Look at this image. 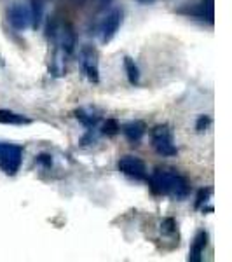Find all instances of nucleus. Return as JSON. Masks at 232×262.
I'll return each mask as SVG.
<instances>
[{"label": "nucleus", "instance_id": "f257e3e1", "mask_svg": "<svg viewBox=\"0 0 232 262\" xmlns=\"http://www.w3.org/2000/svg\"><path fill=\"white\" fill-rule=\"evenodd\" d=\"M150 189L155 194L173 196L176 200H185L189 196V192H191V185H189L185 177L170 170H161V168H157L152 173Z\"/></svg>", "mask_w": 232, "mask_h": 262}, {"label": "nucleus", "instance_id": "f03ea898", "mask_svg": "<svg viewBox=\"0 0 232 262\" xmlns=\"http://www.w3.org/2000/svg\"><path fill=\"white\" fill-rule=\"evenodd\" d=\"M152 147L163 158H173L178 154L175 142H173V133L168 124H159L152 129Z\"/></svg>", "mask_w": 232, "mask_h": 262}, {"label": "nucleus", "instance_id": "7ed1b4c3", "mask_svg": "<svg viewBox=\"0 0 232 262\" xmlns=\"http://www.w3.org/2000/svg\"><path fill=\"white\" fill-rule=\"evenodd\" d=\"M23 161V147L14 143H0V170L6 175H16Z\"/></svg>", "mask_w": 232, "mask_h": 262}, {"label": "nucleus", "instance_id": "20e7f679", "mask_svg": "<svg viewBox=\"0 0 232 262\" xmlns=\"http://www.w3.org/2000/svg\"><path fill=\"white\" fill-rule=\"evenodd\" d=\"M81 67L82 72L86 74L87 81L92 84L100 82V67H98V51H96L92 46L86 44L82 46L81 49Z\"/></svg>", "mask_w": 232, "mask_h": 262}, {"label": "nucleus", "instance_id": "39448f33", "mask_svg": "<svg viewBox=\"0 0 232 262\" xmlns=\"http://www.w3.org/2000/svg\"><path fill=\"white\" fill-rule=\"evenodd\" d=\"M6 16H7V21L14 30H27L30 27V21H32V16H30V7L25 6V4H12V6L7 7L6 11Z\"/></svg>", "mask_w": 232, "mask_h": 262}, {"label": "nucleus", "instance_id": "423d86ee", "mask_svg": "<svg viewBox=\"0 0 232 262\" xmlns=\"http://www.w3.org/2000/svg\"><path fill=\"white\" fill-rule=\"evenodd\" d=\"M121 25H122V9L115 7V9H112L107 16H105L100 25L101 42H103V44H108V42L115 37V33L119 32Z\"/></svg>", "mask_w": 232, "mask_h": 262}, {"label": "nucleus", "instance_id": "0eeeda50", "mask_svg": "<svg viewBox=\"0 0 232 262\" xmlns=\"http://www.w3.org/2000/svg\"><path fill=\"white\" fill-rule=\"evenodd\" d=\"M117 166H119V171H122L126 177H129V179H134V180L147 179L145 163H143L140 158H136V156H124V158L119 159Z\"/></svg>", "mask_w": 232, "mask_h": 262}, {"label": "nucleus", "instance_id": "6e6552de", "mask_svg": "<svg viewBox=\"0 0 232 262\" xmlns=\"http://www.w3.org/2000/svg\"><path fill=\"white\" fill-rule=\"evenodd\" d=\"M178 12L192 16V18L208 19L210 23H213V0H206V2H202V4H197V6L183 7V9H178Z\"/></svg>", "mask_w": 232, "mask_h": 262}, {"label": "nucleus", "instance_id": "1a4fd4ad", "mask_svg": "<svg viewBox=\"0 0 232 262\" xmlns=\"http://www.w3.org/2000/svg\"><path fill=\"white\" fill-rule=\"evenodd\" d=\"M208 232L204 229L197 231L196 238L192 242V247H191V252H189V260L191 262H201L202 260V253H204L206 247H208Z\"/></svg>", "mask_w": 232, "mask_h": 262}, {"label": "nucleus", "instance_id": "9d476101", "mask_svg": "<svg viewBox=\"0 0 232 262\" xmlns=\"http://www.w3.org/2000/svg\"><path fill=\"white\" fill-rule=\"evenodd\" d=\"M145 129H147L145 122H142V121H131L122 126V133H124V137L131 143L142 142V138L145 137Z\"/></svg>", "mask_w": 232, "mask_h": 262}, {"label": "nucleus", "instance_id": "9b49d317", "mask_svg": "<svg viewBox=\"0 0 232 262\" xmlns=\"http://www.w3.org/2000/svg\"><path fill=\"white\" fill-rule=\"evenodd\" d=\"M30 119L21 114H16L12 111H0V124H12V126H23L30 124Z\"/></svg>", "mask_w": 232, "mask_h": 262}, {"label": "nucleus", "instance_id": "f8f14e48", "mask_svg": "<svg viewBox=\"0 0 232 262\" xmlns=\"http://www.w3.org/2000/svg\"><path fill=\"white\" fill-rule=\"evenodd\" d=\"M124 70H126V75H128L129 84L136 86V84L140 82V69H138V65L134 63L133 58H129V56L124 58Z\"/></svg>", "mask_w": 232, "mask_h": 262}, {"label": "nucleus", "instance_id": "ddd939ff", "mask_svg": "<svg viewBox=\"0 0 232 262\" xmlns=\"http://www.w3.org/2000/svg\"><path fill=\"white\" fill-rule=\"evenodd\" d=\"M30 16H32L30 25L37 30L42 23V18H44V0H32Z\"/></svg>", "mask_w": 232, "mask_h": 262}, {"label": "nucleus", "instance_id": "4468645a", "mask_svg": "<svg viewBox=\"0 0 232 262\" xmlns=\"http://www.w3.org/2000/svg\"><path fill=\"white\" fill-rule=\"evenodd\" d=\"M75 117H77L79 121L82 122L86 128H89L92 129L96 124H98V121H100V117L98 116H91V114H87L86 111H82V108H79L77 112H75Z\"/></svg>", "mask_w": 232, "mask_h": 262}, {"label": "nucleus", "instance_id": "2eb2a0df", "mask_svg": "<svg viewBox=\"0 0 232 262\" xmlns=\"http://www.w3.org/2000/svg\"><path fill=\"white\" fill-rule=\"evenodd\" d=\"M119 131H121L119 122H117L115 119H107V122L103 124V129H101V133L107 135V137H115Z\"/></svg>", "mask_w": 232, "mask_h": 262}, {"label": "nucleus", "instance_id": "dca6fc26", "mask_svg": "<svg viewBox=\"0 0 232 262\" xmlns=\"http://www.w3.org/2000/svg\"><path fill=\"white\" fill-rule=\"evenodd\" d=\"M161 229H163V232H166V234H171V232H175V231H176V222H175V219H171V217L164 219L163 224H161Z\"/></svg>", "mask_w": 232, "mask_h": 262}, {"label": "nucleus", "instance_id": "f3484780", "mask_svg": "<svg viewBox=\"0 0 232 262\" xmlns=\"http://www.w3.org/2000/svg\"><path fill=\"white\" fill-rule=\"evenodd\" d=\"M212 189H201V191H199V194H197V200H196V208H201V206H202V203H206V201H208V198L210 196H212Z\"/></svg>", "mask_w": 232, "mask_h": 262}, {"label": "nucleus", "instance_id": "a211bd4d", "mask_svg": "<svg viewBox=\"0 0 232 262\" xmlns=\"http://www.w3.org/2000/svg\"><path fill=\"white\" fill-rule=\"evenodd\" d=\"M212 124V119H210L208 116H201L199 119H197V124H196V129L202 133V131H206V128Z\"/></svg>", "mask_w": 232, "mask_h": 262}, {"label": "nucleus", "instance_id": "6ab92c4d", "mask_svg": "<svg viewBox=\"0 0 232 262\" xmlns=\"http://www.w3.org/2000/svg\"><path fill=\"white\" fill-rule=\"evenodd\" d=\"M37 163L45 164V166H51V164H53V158H51L49 154H40V156H37Z\"/></svg>", "mask_w": 232, "mask_h": 262}, {"label": "nucleus", "instance_id": "aec40b11", "mask_svg": "<svg viewBox=\"0 0 232 262\" xmlns=\"http://www.w3.org/2000/svg\"><path fill=\"white\" fill-rule=\"evenodd\" d=\"M108 4H110V0H100V6H101V7L108 6Z\"/></svg>", "mask_w": 232, "mask_h": 262}, {"label": "nucleus", "instance_id": "412c9836", "mask_svg": "<svg viewBox=\"0 0 232 262\" xmlns=\"http://www.w3.org/2000/svg\"><path fill=\"white\" fill-rule=\"evenodd\" d=\"M138 2H142V4H152V2H155V0H138Z\"/></svg>", "mask_w": 232, "mask_h": 262}, {"label": "nucleus", "instance_id": "4be33fe9", "mask_svg": "<svg viewBox=\"0 0 232 262\" xmlns=\"http://www.w3.org/2000/svg\"><path fill=\"white\" fill-rule=\"evenodd\" d=\"M74 2H79V4H81V2H84V0H74Z\"/></svg>", "mask_w": 232, "mask_h": 262}]
</instances>
